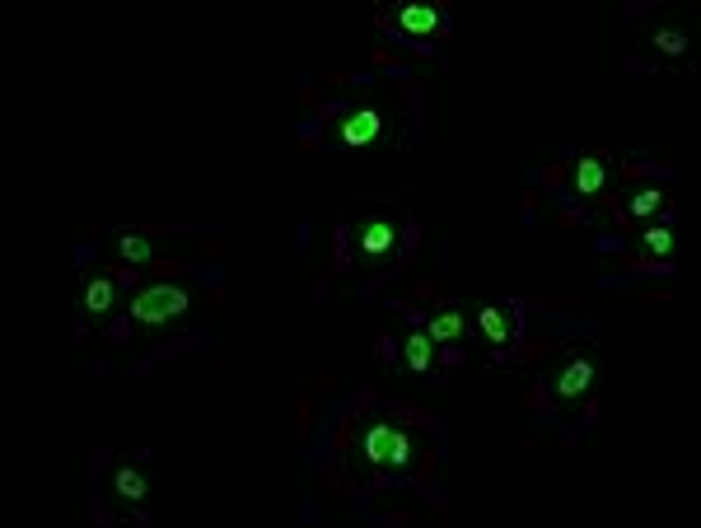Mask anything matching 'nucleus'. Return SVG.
<instances>
[{"mask_svg": "<svg viewBox=\"0 0 701 528\" xmlns=\"http://www.w3.org/2000/svg\"><path fill=\"white\" fill-rule=\"evenodd\" d=\"M360 463H370V468H388V472H402L412 463V435L393 421H370V426L360 430V444H356Z\"/></svg>", "mask_w": 701, "mask_h": 528, "instance_id": "f257e3e1", "label": "nucleus"}, {"mask_svg": "<svg viewBox=\"0 0 701 528\" xmlns=\"http://www.w3.org/2000/svg\"><path fill=\"white\" fill-rule=\"evenodd\" d=\"M187 309H192V290L187 286H150L136 295V304H131V318L136 323H145V328H155V323H169V318H183Z\"/></svg>", "mask_w": 701, "mask_h": 528, "instance_id": "f03ea898", "label": "nucleus"}, {"mask_svg": "<svg viewBox=\"0 0 701 528\" xmlns=\"http://www.w3.org/2000/svg\"><path fill=\"white\" fill-rule=\"evenodd\" d=\"M388 127V113L379 108V103H356V108H346L342 117H337V131H332V141L337 145H351V150H360V145H374L379 136H384Z\"/></svg>", "mask_w": 701, "mask_h": 528, "instance_id": "7ed1b4c3", "label": "nucleus"}, {"mask_svg": "<svg viewBox=\"0 0 701 528\" xmlns=\"http://www.w3.org/2000/svg\"><path fill=\"white\" fill-rule=\"evenodd\" d=\"M113 253L127 262V267H145V262H155V239H145V234H117Z\"/></svg>", "mask_w": 701, "mask_h": 528, "instance_id": "9b49d317", "label": "nucleus"}, {"mask_svg": "<svg viewBox=\"0 0 701 528\" xmlns=\"http://www.w3.org/2000/svg\"><path fill=\"white\" fill-rule=\"evenodd\" d=\"M113 491L127 505H141L145 500V477H141V468H131V463H117L113 468Z\"/></svg>", "mask_w": 701, "mask_h": 528, "instance_id": "ddd939ff", "label": "nucleus"}, {"mask_svg": "<svg viewBox=\"0 0 701 528\" xmlns=\"http://www.w3.org/2000/svg\"><path fill=\"white\" fill-rule=\"evenodd\" d=\"M664 187H636L627 197V215H636V220H650V215H659L664 211Z\"/></svg>", "mask_w": 701, "mask_h": 528, "instance_id": "4468645a", "label": "nucleus"}, {"mask_svg": "<svg viewBox=\"0 0 701 528\" xmlns=\"http://www.w3.org/2000/svg\"><path fill=\"white\" fill-rule=\"evenodd\" d=\"M356 248L360 257H388L398 248V220L388 211H365L356 225Z\"/></svg>", "mask_w": 701, "mask_h": 528, "instance_id": "20e7f679", "label": "nucleus"}, {"mask_svg": "<svg viewBox=\"0 0 701 528\" xmlns=\"http://www.w3.org/2000/svg\"><path fill=\"white\" fill-rule=\"evenodd\" d=\"M650 43H655L664 57H683V52H687V33H683V29H669V24H664V29L650 33Z\"/></svg>", "mask_w": 701, "mask_h": 528, "instance_id": "2eb2a0df", "label": "nucleus"}, {"mask_svg": "<svg viewBox=\"0 0 701 528\" xmlns=\"http://www.w3.org/2000/svg\"><path fill=\"white\" fill-rule=\"evenodd\" d=\"M477 332H482V342L491 346H515L519 342V309L515 304H482L477 309Z\"/></svg>", "mask_w": 701, "mask_h": 528, "instance_id": "423d86ee", "label": "nucleus"}, {"mask_svg": "<svg viewBox=\"0 0 701 528\" xmlns=\"http://www.w3.org/2000/svg\"><path fill=\"white\" fill-rule=\"evenodd\" d=\"M393 24H398L402 33H412V38H426V33L444 29V15L435 5H398V10H393Z\"/></svg>", "mask_w": 701, "mask_h": 528, "instance_id": "0eeeda50", "label": "nucleus"}, {"mask_svg": "<svg viewBox=\"0 0 701 528\" xmlns=\"http://www.w3.org/2000/svg\"><path fill=\"white\" fill-rule=\"evenodd\" d=\"M641 248H645L650 257H669V253H673V229L650 225V229L641 234Z\"/></svg>", "mask_w": 701, "mask_h": 528, "instance_id": "dca6fc26", "label": "nucleus"}, {"mask_svg": "<svg viewBox=\"0 0 701 528\" xmlns=\"http://www.w3.org/2000/svg\"><path fill=\"white\" fill-rule=\"evenodd\" d=\"M402 360H407V370L426 374L430 365H435V342L426 337V328H416L407 342H402Z\"/></svg>", "mask_w": 701, "mask_h": 528, "instance_id": "f8f14e48", "label": "nucleus"}, {"mask_svg": "<svg viewBox=\"0 0 701 528\" xmlns=\"http://www.w3.org/2000/svg\"><path fill=\"white\" fill-rule=\"evenodd\" d=\"M603 187H608V159L585 155L575 164V192H580V197H599Z\"/></svg>", "mask_w": 701, "mask_h": 528, "instance_id": "9d476101", "label": "nucleus"}, {"mask_svg": "<svg viewBox=\"0 0 701 528\" xmlns=\"http://www.w3.org/2000/svg\"><path fill=\"white\" fill-rule=\"evenodd\" d=\"M589 384H594V360L585 356V351H566V356L552 365V393L557 398H585Z\"/></svg>", "mask_w": 701, "mask_h": 528, "instance_id": "39448f33", "label": "nucleus"}, {"mask_svg": "<svg viewBox=\"0 0 701 528\" xmlns=\"http://www.w3.org/2000/svg\"><path fill=\"white\" fill-rule=\"evenodd\" d=\"M113 300H117V286L108 276H85V286H80V309H85L89 318H103L113 309Z\"/></svg>", "mask_w": 701, "mask_h": 528, "instance_id": "1a4fd4ad", "label": "nucleus"}, {"mask_svg": "<svg viewBox=\"0 0 701 528\" xmlns=\"http://www.w3.org/2000/svg\"><path fill=\"white\" fill-rule=\"evenodd\" d=\"M468 328V314H463V304H444L435 314L426 318V337L430 342H458Z\"/></svg>", "mask_w": 701, "mask_h": 528, "instance_id": "6e6552de", "label": "nucleus"}]
</instances>
